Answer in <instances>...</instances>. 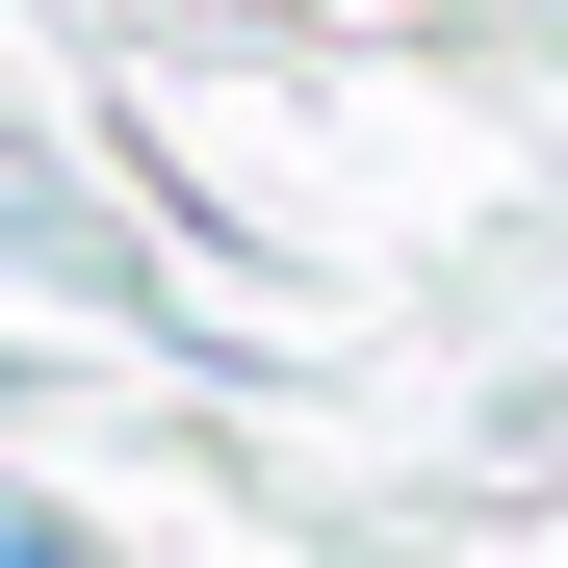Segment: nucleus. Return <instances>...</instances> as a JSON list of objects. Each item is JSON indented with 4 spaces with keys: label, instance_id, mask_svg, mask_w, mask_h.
<instances>
[{
    "label": "nucleus",
    "instance_id": "f257e3e1",
    "mask_svg": "<svg viewBox=\"0 0 568 568\" xmlns=\"http://www.w3.org/2000/svg\"><path fill=\"white\" fill-rule=\"evenodd\" d=\"M0 258H27V284H104V207H78V181H27V155H0Z\"/></svg>",
    "mask_w": 568,
    "mask_h": 568
},
{
    "label": "nucleus",
    "instance_id": "f03ea898",
    "mask_svg": "<svg viewBox=\"0 0 568 568\" xmlns=\"http://www.w3.org/2000/svg\"><path fill=\"white\" fill-rule=\"evenodd\" d=\"M0 568H104V542H78V517H27V491H0Z\"/></svg>",
    "mask_w": 568,
    "mask_h": 568
}]
</instances>
